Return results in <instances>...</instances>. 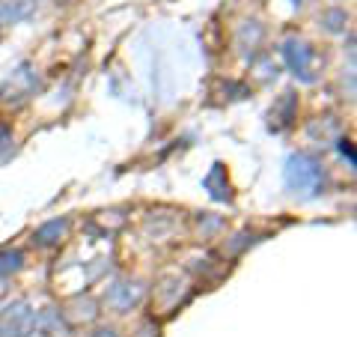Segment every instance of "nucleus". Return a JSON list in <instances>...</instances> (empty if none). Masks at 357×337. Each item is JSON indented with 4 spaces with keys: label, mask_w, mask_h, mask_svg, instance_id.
<instances>
[{
    "label": "nucleus",
    "mask_w": 357,
    "mask_h": 337,
    "mask_svg": "<svg viewBox=\"0 0 357 337\" xmlns=\"http://www.w3.org/2000/svg\"><path fill=\"white\" fill-rule=\"evenodd\" d=\"M283 182L292 197L312 200L325 191V182H328L325 164L312 152H292L286 162V171H283Z\"/></svg>",
    "instance_id": "nucleus-1"
},
{
    "label": "nucleus",
    "mask_w": 357,
    "mask_h": 337,
    "mask_svg": "<svg viewBox=\"0 0 357 337\" xmlns=\"http://www.w3.org/2000/svg\"><path fill=\"white\" fill-rule=\"evenodd\" d=\"M149 296L146 280L140 278H119L105 289V305L114 313H131L137 310Z\"/></svg>",
    "instance_id": "nucleus-2"
},
{
    "label": "nucleus",
    "mask_w": 357,
    "mask_h": 337,
    "mask_svg": "<svg viewBox=\"0 0 357 337\" xmlns=\"http://www.w3.org/2000/svg\"><path fill=\"white\" fill-rule=\"evenodd\" d=\"M36 308L27 299H13L0 308V337H33Z\"/></svg>",
    "instance_id": "nucleus-3"
},
{
    "label": "nucleus",
    "mask_w": 357,
    "mask_h": 337,
    "mask_svg": "<svg viewBox=\"0 0 357 337\" xmlns=\"http://www.w3.org/2000/svg\"><path fill=\"white\" fill-rule=\"evenodd\" d=\"M36 89H39V75L33 66H18V69L6 78V84L0 87V102H6V105H24L27 99L36 96Z\"/></svg>",
    "instance_id": "nucleus-4"
},
{
    "label": "nucleus",
    "mask_w": 357,
    "mask_h": 337,
    "mask_svg": "<svg viewBox=\"0 0 357 337\" xmlns=\"http://www.w3.org/2000/svg\"><path fill=\"white\" fill-rule=\"evenodd\" d=\"M188 296H191V284H188V278H182V275H164L158 284H155L152 305L158 308L161 313H176L188 301Z\"/></svg>",
    "instance_id": "nucleus-5"
},
{
    "label": "nucleus",
    "mask_w": 357,
    "mask_h": 337,
    "mask_svg": "<svg viewBox=\"0 0 357 337\" xmlns=\"http://www.w3.org/2000/svg\"><path fill=\"white\" fill-rule=\"evenodd\" d=\"M280 54H283V60L286 66L292 69L298 78H304V81H312V69H316V48L307 42V39H286L280 45Z\"/></svg>",
    "instance_id": "nucleus-6"
},
{
    "label": "nucleus",
    "mask_w": 357,
    "mask_h": 337,
    "mask_svg": "<svg viewBox=\"0 0 357 337\" xmlns=\"http://www.w3.org/2000/svg\"><path fill=\"white\" fill-rule=\"evenodd\" d=\"M66 322L77 329V325H93L98 320V313H102V305H98V299L93 293H75L66 305L60 308Z\"/></svg>",
    "instance_id": "nucleus-7"
},
{
    "label": "nucleus",
    "mask_w": 357,
    "mask_h": 337,
    "mask_svg": "<svg viewBox=\"0 0 357 337\" xmlns=\"http://www.w3.org/2000/svg\"><path fill=\"white\" fill-rule=\"evenodd\" d=\"M72 325L66 322L63 310L57 305H45L36 310V325H33V334L36 337H69Z\"/></svg>",
    "instance_id": "nucleus-8"
},
{
    "label": "nucleus",
    "mask_w": 357,
    "mask_h": 337,
    "mask_svg": "<svg viewBox=\"0 0 357 337\" xmlns=\"http://www.w3.org/2000/svg\"><path fill=\"white\" fill-rule=\"evenodd\" d=\"M262 42H265V27H262V21H241L238 30H236V48H238L241 57L253 60L256 51L262 48Z\"/></svg>",
    "instance_id": "nucleus-9"
},
{
    "label": "nucleus",
    "mask_w": 357,
    "mask_h": 337,
    "mask_svg": "<svg viewBox=\"0 0 357 337\" xmlns=\"http://www.w3.org/2000/svg\"><path fill=\"white\" fill-rule=\"evenodd\" d=\"M295 117H298V96L292 93V89H286V93L274 102V108L268 110V126H271L274 131H283V129L292 126Z\"/></svg>",
    "instance_id": "nucleus-10"
},
{
    "label": "nucleus",
    "mask_w": 357,
    "mask_h": 337,
    "mask_svg": "<svg viewBox=\"0 0 357 337\" xmlns=\"http://www.w3.org/2000/svg\"><path fill=\"white\" fill-rule=\"evenodd\" d=\"M39 0H0V27H13L36 13Z\"/></svg>",
    "instance_id": "nucleus-11"
},
{
    "label": "nucleus",
    "mask_w": 357,
    "mask_h": 337,
    "mask_svg": "<svg viewBox=\"0 0 357 337\" xmlns=\"http://www.w3.org/2000/svg\"><path fill=\"white\" fill-rule=\"evenodd\" d=\"M307 134H310V141H316V143H328V141H340V134H342V122L333 117V114H321L316 117L307 126Z\"/></svg>",
    "instance_id": "nucleus-12"
},
{
    "label": "nucleus",
    "mask_w": 357,
    "mask_h": 337,
    "mask_svg": "<svg viewBox=\"0 0 357 337\" xmlns=\"http://www.w3.org/2000/svg\"><path fill=\"white\" fill-rule=\"evenodd\" d=\"M66 236H69V218H54L33 233V242H36L39 248H54V245H60Z\"/></svg>",
    "instance_id": "nucleus-13"
},
{
    "label": "nucleus",
    "mask_w": 357,
    "mask_h": 337,
    "mask_svg": "<svg viewBox=\"0 0 357 337\" xmlns=\"http://www.w3.org/2000/svg\"><path fill=\"white\" fill-rule=\"evenodd\" d=\"M349 13H345L342 6H331V9H325V13L319 15V27L325 30V33H345L349 30Z\"/></svg>",
    "instance_id": "nucleus-14"
},
{
    "label": "nucleus",
    "mask_w": 357,
    "mask_h": 337,
    "mask_svg": "<svg viewBox=\"0 0 357 337\" xmlns=\"http://www.w3.org/2000/svg\"><path fill=\"white\" fill-rule=\"evenodd\" d=\"M24 268V254L21 251H0V280Z\"/></svg>",
    "instance_id": "nucleus-15"
},
{
    "label": "nucleus",
    "mask_w": 357,
    "mask_h": 337,
    "mask_svg": "<svg viewBox=\"0 0 357 337\" xmlns=\"http://www.w3.org/2000/svg\"><path fill=\"white\" fill-rule=\"evenodd\" d=\"M197 227H199V233H203V239H211V233L220 230L223 221L220 218H211V215H199L197 218Z\"/></svg>",
    "instance_id": "nucleus-16"
},
{
    "label": "nucleus",
    "mask_w": 357,
    "mask_h": 337,
    "mask_svg": "<svg viewBox=\"0 0 357 337\" xmlns=\"http://www.w3.org/2000/svg\"><path fill=\"white\" fill-rule=\"evenodd\" d=\"M137 337H158V320L146 317L140 325H137Z\"/></svg>",
    "instance_id": "nucleus-17"
},
{
    "label": "nucleus",
    "mask_w": 357,
    "mask_h": 337,
    "mask_svg": "<svg viewBox=\"0 0 357 337\" xmlns=\"http://www.w3.org/2000/svg\"><path fill=\"white\" fill-rule=\"evenodd\" d=\"M337 143H340L342 159H349V167H354V164H357V159H354V147H351V141H349V138H340Z\"/></svg>",
    "instance_id": "nucleus-18"
},
{
    "label": "nucleus",
    "mask_w": 357,
    "mask_h": 337,
    "mask_svg": "<svg viewBox=\"0 0 357 337\" xmlns=\"http://www.w3.org/2000/svg\"><path fill=\"white\" fill-rule=\"evenodd\" d=\"M89 337H122L116 329H110V325H98V329L89 334Z\"/></svg>",
    "instance_id": "nucleus-19"
},
{
    "label": "nucleus",
    "mask_w": 357,
    "mask_h": 337,
    "mask_svg": "<svg viewBox=\"0 0 357 337\" xmlns=\"http://www.w3.org/2000/svg\"><path fill=\"white\" fill-rule=\"evenodd\" d=\"M292 3H295V6H301V3H304V0H292Z\"/></svg>",
    "instance_id": "nucleus-20"
},
{
    "label": "nucleus",
    "mask_w": 357,
    "mask_h": 337,
    "mask_svg": "<svg viewBox=\"0 0 357 337\" xmlns=\"http://www.w3.org/2000/svg\"><path fill=\"white\" fill-rule=\"evenodd\" d=\"M0 296H3V287H0Z\"/></svg>",
    "instance_id": "nucleus-21"
},
{
    "label": "nucleus",
    "mask_w": 357,
    "mask_h": 337,
    "mask_svg": "<svg viewBox=\"0 0 357 337\" xmlns=\"http://www.w3.org/2000/svg\"><path fill=\"white\" fill-rule=\"evenodd\" d=\"M57 3H66V0H57Z\"/></svg>",
    "instance_id": "nucleus-22"
}]
</instances>
